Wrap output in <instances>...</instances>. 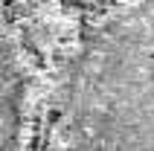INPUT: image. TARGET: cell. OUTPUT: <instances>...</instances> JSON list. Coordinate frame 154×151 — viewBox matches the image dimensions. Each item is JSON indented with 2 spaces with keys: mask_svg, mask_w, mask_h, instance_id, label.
Masks as SVG:
<instances>
[{
  "mask_svg": "<svg viewBox=\"0 0 154 151\" xmlns=\"http://www.w3.org/2000/svg\"><path fill=\"white\" fill-rule=\"evenodd\" d=\"M73 151H154V3L119 9L82 47L67 87Z\"/></svg>",
  "mask_w": 154,
  "mask_h": 151,
  "instance_id": "cell-1",
  "label": "cell"
},
{
  "mask_svg": "<svg viewBox=\"0 0 154 151\" xmlns=\"http://www.w3.org/2000/svg\"><path fill=\"white\" fill-rule=\"evenodd\" d=\"M23 102V79L17 73L12 47L0 50V151H15L17 145V122Z\"/></svg>",
  "mask_w": 154,
  "mask_h": 151,
  "instance_id": "cell-2",
  "label": "cell"
}]
</instances>
